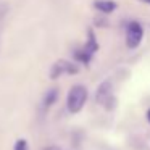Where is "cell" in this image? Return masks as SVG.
Listing matches in <instances>:
<instances>
[{"label": "cell", "instance_id": "1", "mask_svg": "<svg viewBox=\"0 0 150 150\" xmlns=\"http://www.w3.org/2000/svg\"><path fill=\"white\" fill-rule=\"evenodd\" d=\"M86 100H87V89L84 86H73L71 91L68 92L66 107H68V110L71 113H78L84 107Z\"/></svg>", "mask_w": 150, "mask_h": 150}, {"label": "cell", "instance_id": "8", "mask_svg": "<svg viewBox=\"0 0 150 150\" xmlns=\"http://www.w3.org/2000/svg\"><path fill=\"white\" fill-rule=\"evenodd\" d=\"M13 150H28V142L24 139H20L16 140V144H15V149Z\"/></svg>", "mask_w": 150, "mask_h": 150}, {"label": "cell", "instance_id": "6", "mask_svg": "<svg viewBox=\"0 0 150 150\" xmlns=\"http://www.w3.org/2000/svg\"><path fill=\"white\" fill-rule=\"evenodd\" d=\"M94 7L97 10L103 11V13H111L113 10H116V2H113V0H97Z\"/></svg>", "mask_w": 150, "mask_h": 150}, {"label": "cell", "instance_id": "5", "mask_svg": "<svg viewBox=\"0 0 150 150\" xmlns=\"http://www.w3.org/2000/svg\"><path fill=\"white\" fill-rule=\"evenodd\" d=\"M65 73L74 74V73H78V68H76V66L73 65V63L65 62V60H60V62H57L55 65L52 66V71H50V78L55 79V78H58L60 74H65Z\"/></svg>", "mask_w": 150, "mask_h": 150}, {"label": "cell", "instance_id": "9", "mask_svg": "<svg viewBox=\"0 0 150 150\" xmlns=\"http://www.w3.org/2000/svg\"><path fill=\"white\" fill-rule=\"evenodd\" d=\"M140 2H144L145 5H150V0H140Z\"/></svg>", "mask_w": 150, "mask_h": 150}, {"label": "cell", "instance_id": "4", "mask_svg": "<svg viewBox=\"0 0 150 150\" xmlns=\"http://www.w3.org/2000/svg\"><path fill=\"white\" fill-rule=\"evenodd\" d=\"M95 50H97V39H95L94 33L91 31L89 36H87V44H86V47L81 50V52H76V58L81 60L82 63H89Z\"/></svg>", "mask_w": 150, "mask_h": 150}, {"label": "cell", "instance_id": "11", "mask_svg": "<svg viewBox=\"0 0 150 150\" xmlns=\"http://www.w3.org/2000/svg\"><path fill=\"white\" fill-rule=\"evenodd\" d=\"M147 118H149V121H150V110H149V113H147Z\"/></svg>", "mask_w": 150, "mask_h": 150}, {"label": "cell", "instance_id": "3", "mask_svg": "<svg viewBox=\"0 0 150 150\" xmlns=\"http://www.w3.org/2000/svg\"><path fill=\"white\" fill-rule=\"evenodd\" d=\"M144 37V29L137 21H131L127 24V33H126V42H127V47L131 49H136L137 45L140 44Z\"/></svg>", "mask_w": 150, "mask_h": 150}, {"label": "cell", "instance_id": "7", "mask_svg": "<svg viewBox=\"0 0 150 150\" xmlns=\"http://www.w3.org/2000/svg\"><path fill=\"white\" fill-rule=\"evenodd\" d=\"M57 94H58V91L57 89H52V91H49L45 94V97H44V107H47L49 108L50 105L53 103V102L57 100Z\"/></svg>", "mask_w": 150, "mask_h": 150}, {"label": "cell", "instance_id": "2", "mask_svg": "<svg viewBox=\"0 0 150 150\" xmlns=\"http://www.w3.org/2000/svg\"><path fill=\"white\" fill-rule=\"evenodd\" d=\"M95 98L100 105H103L105 108H111L115 103V95H113V84L111 81H105L100 84V87L97 89Z\"/></svg>", "mask_w": 150, "mask_h": 150}, {"label": "cell", "instance_id": "10", "mask_svg": "<svg viewBox=\"0 0 150 150\" xmlns=\"http://www.w3.org/2000/svg\"><path fill=\"white\" fill-rule=\"evenodd\" d=\"M47 150H60V149H57V147H49Z\"/></svg>", "mask_w": 150, "mask_h": 150}]
</instances>
